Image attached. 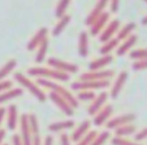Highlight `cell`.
<instances>
[{
	"mask_svg": "<svg viewBox=\"0 0 147 145\" xmlns=\"http://www.w3.org/2000/svg\"><path fill=\"white\" fill-rule=\"evenodd\" d=\"M119 26H120V21L118 19H113L112 21H110L105 26V28L103 29L102 32H101L100 36H99V41L102 43H105L110 40V39H112L113 35L119 29Z\"/></svg>",
	"mask_w": 147,
	"mask_h": 145,
	"instance_id": "obj_8",
	"label": "cell"
},
{
	"mask_svg": "<svg viewBox=\"0 0 147 145\" xmlns=\"http://www.w3.org/2000/svg\"><path fill=\"white\" fill-rule=\"evenodd\" d=\"M136 119V115L133 113H124V114L118 115L106 122L107 129H116L126 124H130Z\"/></svg>",
	"mask_w": 147,
	"mask_h": 145,
	"instance_id": "obj_7",
	"label": "cell"
},
{
	"mask_svg": "<svg viewBox=\"0 0 147 145\" xmlns=\"http://www.w3.org/2000/svg\"><path fill=\"white\" fill-rule=\"evenodd\" d=\"M4 145H8V144H4Z\"/></svg>",
	"mask_w": 147,
	"mask_h": 145,
	"instance_id": "obj_48",
	"label": "cell"
},
{
	"mask_svg": "<svg viewBox=\"0 0 147 145\" xmlns=\"http://www.w3.org/2000/svg\"><path fill=\"white\" fill-rule=\"evenodd\" d=\"M109 137H110V133L108 131H103L96 136V138H95L91 145H103Z\"/></svg>",
	"mask_w": 147,
	"mask_h": 145,
	"instance_id": "obj_35",
	"label": "cell"
},
{
	"mask_svg": "<svg viewBox=\"0 0 147 145\" xmlns=\"http://www.w3.org/2000/svg\"><path fill=\"white\" fill-rule=\"evenodd\" d=\"M107 98H108V93L105 92V91H102L100 94H98L96 97L94 98V100L92 101L91 105L88 108V114L93 116L96 115L98 113V111L101 110L104 104L106 103Z\"/></svg>",
	"mask_w": 147,
	"mask_h": 145,
	"instance_id": "obj_11",
	"label": "cell"
},
{
	"mask_svg": "<svg viewBox=\"0 0 147 145\" xmlns=\"http://www.w3.org/2000/svg\"><path fill=\"white\" fill-rule=\"evenodd\" d=\"M109 18H110V14L109 12L104 11L90 26V33L92 36H96V35L100 34L101 30L105 28V26L107 25L109 21Z\"/></svg>",
	"mask_w": 147,
	"mask_h": 145,
	"instance_id": "obj_10",
	"label": "cell"
},
{
	"mask_svg": "<svg viewBox=\"0 0 147 145\" xmlns=\"http://www.w3.org/2000/svg\"><path fill=\"white\" fill-rule=\"evenodd\" d=\"M13 86V83L11 81H1L0 82V92L1 91H8Z\"/></svg>",
	"mask_w": 147,
	"mask_h": 145,
	"instance_id": "obj_39",
	"label": "cell"
},
{
	"mask_svg": "<svg viewBox=\"0 0 147 145\" xmlns=\"http://www.w3.org/2000/svg\"><path fill=\"white\" fill-rule=\"evenodd\" d=\"M128 78V73L126 71H121L119 73V75L117 76L116 80L113 83L112 88H111L110 91V96L112 97L113 99L116 98V97L119 95V93L121 92L122 88L125 85V82Z\"/></svg>",
	"mask_w": 147,
	"mask_h": 145,
	"instance_id": "obj_15",
	"label": "cell"
},
{
	"mask_svg": "<svg viewBox=\"0 0 147 145\" xmlns=\"http://www.w3.org/2000/svg\"><path fill=\"white\" fill-rule=\"evenodd\" d=\"M135 131H136V126L133 125L132 123H130V124H126L124 126H121L119 128H116L115 129V135H116V137L124 138L126 136H129L131 134L135 133Z\"/></svg>",
	"mask_w": 147,
	"mask_h": 145,
	"instance_id": "obj_24",
	"label": "cell"
},
{
	"mask_svg": "<svg viewBox=\"0 0 147 145\" xmlns=\"http://www.w3.org/2000/svg\"><path fill=\"white\" fill-rule=\"evenodd\" d=\"M131 68H132V70H134V71H140V70L147 69V59L134 61L131 66Z\"/></svg>",
	"mask_w": 147,
	"mask_h": 145,
	"instance_id": "obj_37",
	"label": "cell"
},
{
	"mask_svg": "<svg viewBox=\"0 0 147 145\" xmlns=\"http://www.w3.org/2000/svg\"><path fill=\"white\" fill-rule=\"evenodd\" d=\"M74 126L73 120H66V121H57L50 124L48 126V129L52 132H58L65 129H70Z\"/></svg>",
	"mask_w": 147,
	"mask_h": 145,
	"instance_id": "obj_23",
	"label": "cell"
},
{
	"mask_svg": "<svg viewBox=\"0 0 147 145\" xmlns=\"http://www.w3.org/2000/svg\"><path fill=\"white\" fill-rule=\"evenodd\" d=\"M136 42H137V36L135 34H132L127 39L123 40V42L118 46L116 50V55L117 56H123V55H125V53H127L135 45Z\"/></svg>",
	"mask_w": 147,
	"mask_h": 145,
	"instance_id": "obj_18",
	"label": "cell"
},
{
	"mask_svg": "<svg viewBox=\"0 0 147 145\" xmlns=\"http://www.w3.org/2000/svg\"><path fill=\"white\" fill-rule=\"evenodd\" d=\"M4 116H5V108L4 107H0V125H1Z\"/></svg>",
	"mask_w": 147,
	"mask_h": 145,
	"instance_id": "obj_44",
	"label": "cell"
},
{
	"mask_svg": "<svg viewBox=\"0 0 147 145\" xmlns=\"http://www.w3.org/2000/svg\"><path fill=\"white\" fill-rule=\"evenodd\" d=\"M136 28V24L134 22H130V23H127L125 26H123L117 33V37L116 38L118 40H125L127 39L129 36H131V33L134 29Z\"/></svg>",
	"mask_w": 147,
	"mask_h": 145,
	"instance_id": "obj_25",
	"label": "cell"
},
{
	"mask_svg": "<svg viewBox=\"0 0 147 145\" xmlns=\"http://www.w3.org/2000/svg\"><path fill=\"white\" fill-rule=\"evenodd\" d=\"M114 75V71L111 69L98 70V71H89L80 75V81H100L109 80Z\"/></svg>",
	"mask_w": 147,
	"mask_h": 145,
	"instance_id": "obj_5",
	"label": "cell"
},
{
	"mask_svg": "<svg viewBox=\"0 0 147 145\" xmlns=\"http://www.w3.org/2000/svg\"><path fill=\"white\" fill-rule=\"evenodd\" d=\"M21 141L23 145H31V131L29 121H28V115H21Z\"/></svg>",
	"mask_w": 147,
	"mask_h": 145,
	"instance_id": "obj_16",
	"label": "cell"
},
{
	"mask_svg": "<svg viewBox=\"0 0 147 145\" xmlns=\"http://www.w3.org/2000/svg\"><path fill=\"white\" fill-rule=\"evenodd\" d=\"M22 93H23V90L21 88L10 89L8 91H5L4 93H0V103L16 98V97L22 95Z\"/></svg>",
	"mask_w": 147,
	"mask_h": 145,
	"instance_id": "obj_27",
	"label": "cell"
},
{
	"mask_svg": "<svg viewBox=\"0 0 147 145\" xmlns=\"http://www.w3.org/2000/svg\"><path fill=\"white\" fill-rule=\"evenodd\" d=\"M17 126V108L15 105H10L8 108V117H7V127L9 130L13 131Z\"/></svg>",
	"mask_w": 147,
	"mask_h": 145,
	"instance_id": "obj_22",
	"label": "cell"
},
{
	"mask_svg": "<svg viewBox=\"0 0 147 145\" xmlns=\"http://www.w3.org/2000/svg\"><path fill=\"white\" fill-rule=\"evenodd\" d=\"M70 20H71V17H70L69 15H64L63 17L60 18L59 22L55 25V27L53 28V30H52L53 36H58V35L61 34V32L65 29L66 26L68 25Z\"/></svg>",
	"mask_w": 147,
	"mask_h": 145,
	"instance_id": "obj_28",
	"label": "cell"
},
{
	"mask_svg": "<svg viewBox=\"0 0 147 145\" xmlns=\"http://www.w3.org/2000/svg\"><path fill=\"white\" fill-rule=\"evenodd\" d=\"M95 97H96L95 92L85 90V91H81V92L78 93L77 98L76 99H79V100H82V101H93Z\"/></svg>",
	"mask_w": 147,
	"mask_h": 145,
	"instance_id": "obj_34",
	"label": "cell"
},
{
	"mask_svg": "<svg viewBox=\"0 0 147 145\" xmlns=\"http://www.w3.org/2000/svg\"><path fill=\"white\" fill-rule=\"evenodd\" d=\"M113 61V57L109 55H103L102 57L97 58V59L93 60L89 63V70L90 71H98L101 70L102 68L108 66L111 62Z\"/></svg>",
	"mask_w": 147,
	"mask_h": 145,
	"instance_id": "obj_17",
	"label": "cell"
},
{
	"mask_svg": "<svg viewBox=\"0 0 147 145\" xmlns=\"http://www.w3.org/2000/svg\"><path fill=\"white\" fill-rule=\"evenodd\" d=\"M14 78L15 80H17V82L19 84H21L24 88H26L30 93H32L39 101L44 102L46 100V96H45L44 92L41 91V89L39 88L38 85H36L35 83H33L32 81H30L28 78H26L24 75H22V73H15L14 74Z\"/></svg>",
	"mask_w": 147,
	"mask_h": 145,
	"instance_id": "obj_3",
	"label": "cell"
},
{
	"mask_svg": "<svg viewBox=\"0 0 147 145\" xmlns=\"http://www.w3.org/2000/svg\"><path fill=\"white\" fill-rule=\"evenodd\" d=\"M97 135H98V132H97L96 130H90L86 135H84L83 137L77 142V145H91Z\"/></svg>",
	"mask_w": 147,
	"mask_h": 145,
	"instance_id": "obj_32",
	"label": "cell"
},
{
	"mask_svg": "<svg viewBox=\"0 0 147 145\" xmlns=\"http://www.w3.org/2000/svg\"><path fill=\"white\" fill-rule=\"evenodd\" d=\"M44 145H53V137L52 136L48 135L46 138H45Z\"/></svg>",
	"mask_w": 147,
	"mask_h": 145,
	"instance_id": "obj_43",
	"label": "cell"
},
{
	"mask_svg": "<svg viewBox=\"0 0 147 145\" xmlns=\"http://www.w3.org/2000/svg\"><path fill=\"white\" fill-rule=\"evenodd\" d=\"M78 52L82 57H87L88 55V35L85 31H82L79 35Z\"/></svg>",
	"mask_w": 147,
	"mask_h": 145,
	"instance_id": "obj_21",
	"label": "cell"
},
{
	"mask_svg": "<svg viewBox=\"0 0 147 145\" xmlns=\"http://www.w3.org/2000/svg\"><path fill=\"white\" fill-rule=\"evenodd\" d=\"M48 45H49L48 38H46V39H44L43 42L38 46L39 50H38V52H37L36 59H35V61H36L37 63H41V62L44 61L45 55H46L47 49H48Z\"/></svg>",
	"mask_w": 147,
	"mask_h": 145,
	"instance_id": "obj_30",
	"label": "cell"
},
{
	"mask_svg": "<svg viewBox=\"0 0 147 145\" xmlns=\"http://www.w3.org/2000/svg\"><path fill=\"white\" fill-rule=\"evenodd\" d=\"M5 134H6V131L4 129H1L0 130V144H1V142L3 141L4 137H5Z\"/></svg>",
	"mask_w": 147,
	"mask_h": 145,
	"instance_id": "obj_45",
	"label": "cell"
},
{
	"mask_svg": "<svg viewBox=\"0 0 147 145\" xmlns=\"http://www.w3.org/2000/svg\"><path fill=\"white\" fill-rule=\"evenodd\" d=\"M129 58L132 60H145L147 59V48H138L132 50L129 53Z\"/></svg>",
	"mask_w": 147,
	"mask_h": 145,
	"instance_id": "obj_31",
	"label": "cell"
},
{
	"mask_svg": "<svg viewBox=\"0 0 147 145\" xmlns=\"http://www.w3.org/2000/svg\"><path fill=\"white\" fill-rule=\"evenodd\" d=\"M146 138H147V127L141 129L139 132H137V133L135 134V136H134L135 142H140L141 140H144V139H146Z\"/></svg>",
	"mask_w": 147,
	"mask_h": 145,
	"instance_id": "obj_38",
	"label": "cell"
},
{
	"mask_svg": "<svg viewBox=\"0 0 147 145\" xmlns=\"http://www.w3.org/2000/svg\"><path fill=\"white\" fill-rule=\"evenodd\" d=\"M49 97H50L51 100H52L53 102H54L55 104H56L57 106H58L59 108L61 109L64 113H65L66 115H67V116H72V115H73L74 109L70 106L69 103H68L65 99H63L61 96H59L58 94L52 92V91H50V92H49Z\"/></svg>",
	"mask_w": 147,
	"mask_h": 145,
	"instance_id": "obj_13",
	"label": "cell"
},
{
	"mask_svg": "<svg viewBox=\"0 0 147 145\" xmlns=\"http://www.w3.org/2000/svg\"><path fill=\"white\" fill-rule=\"evenodd\" d=\"M36 85H40V86L49 88L52 92L56 93V94H58L59 96H61L63 99H65L73 109L77 108L78 105H79L78 100L73 96V94H72L69 90L64 88L63 86L57 84L56 82H53V81H51V80L43 79V78H39V79L36 80Z\"/></svg>",
	"mask_w": 147,
	"mask_h": 145,
	"instance_id": "obj_1",
	"label": "cell"
},
{
	"mask_svg": "<svg viewBox=\"0 0 147 145\" xmlns=\"http://www.w3.org/2000/svg\"><path fill=\"white\" fill-rule=\"evenodd\" d=\"M119 8V1L118 0H112L110 1V10L112 13H116Z\"/></svg>",
	"mask_w": 147,
	"mask_h": 145,
	"instance_id": "obj_40",
	"label": "cell"
},
{
	"mask_svg": "<svg viewBox=\"0 0 147 145\" xmlns=\"http://www.w3.org/2000/svg\"><path fill=\"white\" fill-rule=\"evenodd\" d=\"M141 23L143 24V25H147V15L145 16V17L143 18V19H142Z\"/></svg>",
	"mask_w": 147,
	"mask_h": 145,
	"instance_id": "obj_46",
	"label": "cell"
},
{
	"mask_svg": "<svg viewBox=\"0 0 147 145\" xmlns=\"http://www.w3.org/2000/svg\"><path fill=\"white\" fill-rule=\"evenodd\" d=\"M108 1L107 0H100V1H97V3L95 4V6L92 8L91 12L89 13L87 18L85 19V24L87 26H91L93 24V22L101 15V14L104 12L105 7L107 6Z\"/></svg>",
	"mask_w": 147,
	"mask_h": 145,
	"instance_id": "obj_9",
	"label": "cell"
},
{
	"mask_svg": "<svg viewBox=\"0 0 147 145\" xmlns=\"http://www.w3.org/2000/svg\"><path fill=\"white\" fill-rule=\"evenodd\" d=\"M144 2H146V3H147V0H146V1H144Z\"/></svg>",
	"mask_w": 147,
	"mask_h": 145,
	"instance_id": "obj_47",
	"label": "cell"
},
{
	"mask_svg": "<svg viewBox=\"0 0 147 145\" xmlns=\"http://www.w3.org/2000/svg\"><path fill=\"white\" fill-rule=\"evenodd\" d=\"M109 80H100V81H78L71 84V88L73 90H81V91H92L96 89L106 88L109 86Z\"/></svg>",
	"mask_w": 147,
	"mask_h": 145,
	"instance_id": "obj_4",
	"label": "cell"
},
{
	"mask_svg": "<svg viewBox=\"0 0 147 145\" xmlns=\"http://www.w3.org/2000/svg\"><path fill=\"white\" fill-rule=\"evenodd\" d=\"M118 44H119V40L117 38H112L107 42L103 43L101 48L99 49V52L102 55H109V53L114 50L118 46Z\"/></svg>",
	"mask_w": 147,
	"mask_h": 145,
	"instance_id": "obj_26",
	"label": "cell"
},
{
	"mask_svg": "<svg viewBox=\"0 0 147 145\" xmlns=\"http://www.w3.org/2000/svg\"><path fill=\"white\" fill-rule=\"evenodd\" d=\"M47 33H48L47 28L42 27L41 29H39L38 32H37L36 34L33 36V38L30 40L29 44H28V46H27L28 50L31 51V50H33V49L37 48V47L43 42V40L47 38Z\"/></svg>",
	"mask_w": 147,
	"mask_h": 145,
	"instance_id": "obj_20",
	"label": "cell"
},
{
	"mask_svg": "<svg viewBox=\"0 0 147 145\" xmlns=\"http://www.w3.org/2000/svg\"><path fill=\"white\" fill-rule=\"evenodd\" d=\"M69 3H70L69 0H62V1H59V3L57 4V6H56V12H55L57 17L61 18L65 15V11H66V9H67L68 5H69Z\"/></svg>",
	"mask_w": 147,
	"mask_h": 145,
	"instance_id": "obj_33",
	"label": "cell"
},
{
	"mask_svg": "<svg viewBox=\"0 0 147 145\" xmlns=\"http://www.w3.org/2000/svg\"><path fill=\"white\" fill-rule=\"evenodd\" d=\"M113 113V107L112 105H105L101 108L100 111H98L96 115H95L94 119H93V124L95 126H101L107 122L108 118L110 117L111 114Z\"/></svg>",
	"mask_w": 147,
	"mask_h": 145,
	"instance_id": "obj_14",
	"label": "cell"
},
{
	"mask_svg": "<svg viewBox=\"0 0 147 145\" xmlns=\"http://www.w3.org/2000/svg\"><path fill=\"white\" fill-rule=\"evenodd\" d=\"M111 143H112V145H141L140 143H138V142L131 141V140H128V139L121 138V137L112 138Z\"/></svg>",
	"mask_w": 147,
	"mask_h": 145,
	"instance_id": "obj_36",
	"label": "cell"
},
{
	"mask_svg": "<svg viewBox=\"0 0 147 145\" xmlns=\"http://www.w3.org/2000/svg\"><path fill=\"white\" fill-rule=\"evenodd\" d=\"M16 64H17V62H16V60H14V59H11L8 62H6V63L0 68V80L7 77L8 74L15 68Z\"/></svg>",
	"mask_w": 147,
	"mask_h": 145,
	"instance_id": "obj_29",
	"label": "cell"
},
{
	"mask_svg": "<svg viewBox=\"0 0 147 145\" xmlns=\"http://www.w3.org/2000/svg\"><path fill=\"white\" fill-rule=\"evenodd\" d=\"M27 73L30 76H41L43 79L51 78V79L59 80V81H68L70 75L64 72H60L55 69H49L45 67H32L27 70Z\"/></svg>",
	"mask_w": 147,
	"mask_h": 145,
	"instance_id": "obj_2",
	"label": "cell"
},
{
	"mask_svg": "<svg viewBox=\"0 0 147 145\" xmlns=\"http://www.w3.org/2000/svg\"><path fill=\"white\" fill-rule=\"evenodd\" d=\"M60 142H61V145H71L69 137H68V135L66 133L61 134V136H60Z\"/></svg>",
	"mask_w": 147,
	"mask_h": 145,
	"instance_id": "obj_41",
	"label": "cell"
},
{
	"mask_svg": "<svg viewBox=\"0 0 147 145\" xmlns=\"http://www.w3.org/2000/svg\"><path fill=\"white\" fill-rule=\"evenodd\" d=\"M13 145H23L21 141V138H20L17 134L13 135Z\"/></svg>",
	"mask_w": 147,
	"mask_h": 145,
	"instance_id": "obj_42",
	"label": "cell"
},
{
	"mask_svg": "<svg viewBox=\"0 0 147 145\" xmlns=\"http://www.w3.org/2000/svg\"><path fill=\"white\" fill-rule=\"evenodd\" d=\"M28 121H29L30 131L32 134L31 137V145H41V138L39 133V124L38 120L35 114L28 115Z\"/></svg>",
	"mask_w": 147,
	"mask_h": 145,
	"instance_id": "obj_12",
	"label": "cell"
},
{
	"mask_svg": "<svg viewBox=\"0 0 147 145\" xmlns=\"http://www.w3.org/2000/svg\"><path fill=\"white\" fill-rule=\"evenodd\" d=\"M90 127H91V122L89 121V120H84V121L74 130L73 133H72V136H71L72 141H74V142L79 141L84 135H86V134L88 133Z\"/></svg>",
	"mask_w": 147,
	"mask_h": 145,
	"instance_id": "obj_19",
	"label": "cell"
},
{
	"mask_svg": "<svg viewBox=\"0 0 147 145\" xmlns=\"http://www.w3.org/2000/svg\"><path fill=\"white\" fill-rule=\"evenodd\" d=\"M48 65L52 67V69L58 70L60 72H64V73H76L78 71V66L76 64L69 63V62L63 61V60L57 59V58L51 57L47 60Z\"/></svg>",
	"mask_w": 147,
	"mask_h": 145,
	"instance_id": "obj_6",
	"label": "cell"
}]
</instances>
